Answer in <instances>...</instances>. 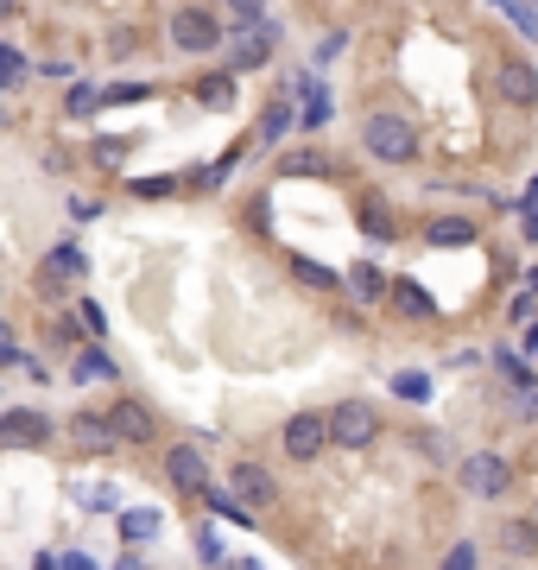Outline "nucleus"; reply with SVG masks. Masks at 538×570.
<instances>
[{
	"mask_svg": "<svg viewBox=\"0 0 538 570\" xmlns=\"http://www.w3.org/2000/svg\"><path fill=\"white\" fill-rule=\"evenodd\" d=\"M361 140H367V153L386 158V165H406V158L418 153V133H411V121H399V114H367Z\"/></svg>",
	"mask_w": 538,
	"mask_h": 570,
	"instance_id": "obj_1",
	"label": "nucleus"
},
{
	"mask_svg": "<svg viewBox=\"0 0 538 570\" xmlns=\"http://www.w3.org/2000/svg\"><path fill=\"white\" fill-rule=\"evenodd\" d=\"M381 438V413L367 406V399H342L330 413V443L336 450H367V443Z\"/></svg>",
	"mask_w": 538,
	"mask_h": 570,
	"instance_id": "obj_2",
	"label": "nucleus"
},
{
	"mask_svg": "<svg viewBox=\"0 0 538 570\" xmlns=\"http://www.w3.org/2000/svg\"><path fill=\"white\" fill-rule=\"evenodd\" d=\"M172 45H178V52H216V45H222V20L204 13V7H178V13H172Z\"/></svg>",
	"mask_w": 538,
	"mask_h": 570,
	"instance_id": "obj_3",
	"label": "nucleus"
},
{
	"mask_svg": "<svg viewBox=\"0 0 538 570\" xmlns=\"http://www.w3.org/2000/svg\"><path fill=\"white\" fill-rule=\"evenodd\" d=\"M323 443H330V418L298 413L292 425H285V457H292V463H310V457H323Z\"/></svg>",
	"mask_w": 538,
	"mask_h": 570,
	"instance_id": "obj_4",
	"label": "nucleus"
},
{
	"mask_svg": "<svg viewBox=\"0 0 538 570\" xmlns=\"http://www.w3.org/2000/svg\"><path fill=\"white\" fill-rule=\"evenodd\" d=\"M494 89H501V102L532 108V102H538V77H532V64H526V57H507V64L494 70Z\"/></svg>",
	"mask_w": 538,
	"mask_h": 570,
	"instance_id": "obj_5",
	"label": "nucleus"
},
{
	"mask_svg": "<svg viewBox=\"0 0 538 570\" xmlns=\"http://www.w3.org/2000/svg\"><path fill=\"white\" fill-rule=\"evenodd\" d=\"M507 482H513V469L501 457H487V450L462 463V489H475V494H507Z\"/></svg>",
	"mask_w": 538,
	"mask_h": 570,
	"instance_id": "obj_6",
	"label": "nucleus"
},
{
	"mask_svg": "<svg viewBox=\"0 0 538 570\" xmlns=\"http://www.w3.org/2000/svg\"><path fill=\"white\" fill-rule=\"evenodd\" d=\"M229 494L241 501V507H266V501H273V475H266L260 463H234L229 469Z\"/></svg>",
	"mask_w": 538,
	"mask_h": 570,
	"instance_id": "obj_7",
	"label": "nucleus"
},
{
	"mask_svg": "<svg viewBox=\"0 0 538 570\" xmlns=\"http://www.w3.org/2000/svg\"><path fill=\"white\" fill-rule=\"evenodd\" d=\"M165 469H172V482H178L184 494H209V463H204V450L178 443V450L165 457Z\"/></svg>",
	"mask_w": 538,
	"mask_h": 570,
	"instance_id": "obj_8",
	"label": "nucleus"
},
{
	"mask_svg": "<svg viewBox=\"0 0 538 570\" xmlns=\"http://www.w3.org/2000/svg\"><path fill=\"white\" fill-rule=\"evenodd\" d=\"M108 431H114V438H128V443H146V438H153V413H146L140 399H114Z\"/></svg>",
	"mask_w": 538,
	"mask_h": 570,
	"instance_id": "obj_9",
	"label": "nucleus"
},
{
	"mask_svg": "<svg viewBox=\"0 0 538 570\" xmlns=\"http://www.w3.org/2000/svg\"><path fill=\"white\" fill-rule=\"evenodd\" d=\"M45 438H52V425H45L39 413H7L0 418V443H26L32 450V443H45Z\"/></svg>",
	"mask_w": 538,
	"mask_h": 570,
	"instance_id": "obj_10",
	"label": "nucleus"
},
{
	"mask_svg": "<svg viewBox=\"0 0 538 570\" xmlns=\"http://www.w3.org/2000/svg\"><path fill=\"white\" fill-rule=\"evenodd\" d=\"M266 52H273V26H254V32H241V39H234L229 64H234V70H254V64H266Z\"/></svg>",
	"mask_w": 538,
	"mask_h": 570,
	"instance_id": "obj_11",
	"label": "nucleus"
},
{
	"mask_svg": "<svg viewBox=\"0 0 538 570\" xmlns=\"http://www.w3.org/2000/svg\"><path fill=\"white\" fill-rule=\"evenodd\" d=\"M425 241H431V248H469V241H475V222H462V216H437L431 229H425Z\"/></svg>",
	"mask_w": 538,
	"mask_h": 570,
	"instance_id": "obj_12",
	"label": "nucleus"
},
{
	"mask_svg": "<svg viewBox=\"0 0 538 570\" xmlns=\"http://www.w3.org/2000/svg\"><path fill=\"white\" fill-rule=\"evenodd\" d=\"M77 273H83V248L77 241H57L45 254V279H77Z\"/></svg>",
	"mask_w": 538,
	"mask_h": 570,
	"instance_id": "obj_13",
	"label": "nucleus"
},
{
	"mask_svg": "<svg viewBox=\"0 0 538 570\" xmlns=\"http://www.w3.org/2000/svg\"><path fill=\"white\" fill-rule=\"evenodd\" d=\"M349 292H355L361 305H381V292H386V279H381V266H367V260H361L355 273H349Z\"/></svg>",
	"mask_w": 538,
	"mask_h": 570,
	"instance_id": "obj_14",
	"label": "nucleus"
},
{
	"mask_svg": "<svg viewBox=\"0 0 538 570\" xmlns=\"http://www.w3.org/2000/svg\"><path fill=\"white\" fill-rule=\"evenodd\" d=\"M70 438L89 443V450H108V443H114V431H108L102 418H77V425H70Z\"/></svg>",
	"mask_w": 538,
	"mask_h": 570,
	"instance_id": "obj_15",
	"label": "nucleus"
},
{
	"mask_svg": "<svg viewBox=\"0 0 538 570\" xmlns=\"http://www.w3.org/2000/svg\"><path fill=\"white\" fill-rule=\"evenodd\" d=\"M393 298H399V311H406V317H425V311H431L425 285H411V279H399V285H393Z\"/></svg>",
	"mask_w": 538,
	"mask_h": 570,
	"instance_id": "obj_16",
	"label": "nucleus"
},
{
	"mask_svg": "<svg viewBox=\"0 0 538 570\" xmlns=\"http://www.w3.org/2000/svg\"><path fill=\"white\" fill-rule=\"evenodd\" d=\"M197 96H204V108H229L234 102V77H204L197 83Z\"/></svg>",
	"mask_w": 538,
	"mask_h": 570,
	"instance_id": "obj_17",
	"label": "nucleus"
},
{
	"mask_svg": "<svg viewBox=\"0 0 538 570\" xmlns=\"http://www.w3.org/2000/svg\"><path fill=\"white\" fill-rule=\"evenodd\" d=\"M158 514H121V539H153Z\"/></svg>",
	"mask_w": 538,
	"mask_h": 570,
	"instance_id": "obj_18",
	"label": "nucleus"
},
{
	"mask_svg": "<svg viewBox=\"0 0 538 570\" xmlns=\"http://www.w3.org/2000/svg\"><path fill=\"white\" fill-rule=\"evenodd\" d=\"M298 279L317 285V292H336V273L330 266H317V260H298Z\"/></svg>",
	"mask_w": 538,
	"mask_h": 570,
	"instance_id": "obj_19",
	"label": "nucleus"
},
{
	"mask_svg": "<svg viewBox=\"0 0 538 570\" xmlns=\"http://www.w3.org/2000/svg\"><path fill=\"white\" fill-rule=\"evenodd\" d=\"M26 77V57L13 52V45H0V89H7V83H20Z\"/></svg>",
	"mask_w": 538,
	"mask_h": 570,
	"instance_id": "obj_20",
	"label": "nucleus"
},
{
	"mask_svg": "<svg viewBox=\"0 0 538 570\" xmlns=\"http://www.w3.org/2000/svg\"><path fill=\"white\" fill-rule=\"evenodd\" d=\"M285 128H292V108H279V102H273V108H266V121H260V133H266V140H279Z\"/></svg>",
	"mask_w": 538,
	"mask_h": 570,
	"instance_id": "obj_21",
	"label": "nucleus"
},
{
	"mask_svg": "<svg viewBox=\"0 0 538 570\" xmlns=\"http://www.w3.org/2000/svg\"><path fill=\"white\" fill-rule=\"evenodd\" d=\"M64 108H70V114H89V108H102V96H96V89H70V96H64Z\"/></svg>",
	"mask_w": 538,
	"mask_h": 570,
	"instance_id": "obj_22",
	"label": "nucleus"
},
{
	"mask_svg": "<svg viewBox=\"0 0 538 570\" xmlns=\"http://www.w3.org/2000/svg\"><path fill=\"white\" fill-rule=\"evenodd\" d=\"M507 545H513V551H532V545H538V533L526 526V519H513V526H507Z\"/></svg>",
	"mask_w": 538,
	"mask_h": 570,
	"instance_id": "obj_23",
	"label": "nucleus"
},
{
	"mask_svg": "<svg viewBox=\"0 0 538 570\" xmlns=\"http://www.w3.org/2000/svg\"><path fill=\"white\" fill-rule=\"evenodd\" d=\"M393 387L406 393V399H425V393H431V381H425V374H399V381H393Z\"/></svg>",
	"mask_w": 538,
	"mask_h": 570,
	"instance_id": "obj_24",
	"label": "nucleus"
},
{
	"mask_svg": "<svg viewBox=\"0 0 538 570\" xmlns=\"http://www.w3.org/2000/svg\"><path fill=\"white\" fill-rule=\"evenodd\" d=\"M108 374V355H83L77 362V381H102Z\"/></svg>",
	"mask_w": 538,
	"mask_h": 570,
	"instance_id": "obj_25",
	"label": "nucleus"
},
{
	"mask_svg": "<svg viewBox=\"0 0 538 570\" xmlns=\"http://www.w3.org/2000/svg\"><path fill=\"white\" fill-rule=\"evenodd\" d=\"M507 20H513L519 32H538V7H507Z\"/></svg>",
	"mask_w": 538,
	"mask_h": 570,
	"instance_id": "obj_26",
	"label": "nucleus"
},
{
	"mask_svg": "<svg viewBox=\"0 0 538 570\" xmlns=\"http://www.w3.org/2000/svg\"><path fill=\"white\" fill-rule=\"evenodd\" d=\"M443 570H475V545H457V551L443 558Z\"/></svg>",
	"mask_w": 538,
	"mask_h": 570,
	"instance_id": "obj_27",
	"label": "nucleus"
},
{
	"mask_svg": "<svg viewBox=\"0 0 538 570\" xmlns=\"http://www.w3.org/2000/svg\"><path fill=\"white\" fill-rule=\"evenodd\" d=\"M0 362H20V342H13V330L0 324Z\"/></svg>",
	"mask_w": 538,
	"mask_h": 570,
	"instance_id": "obj_28",
	"label": "nucleus"
},
{
	"mask_svg": "<svg viewBox=\"0 0 538 570\" xmlns=\"http://www.w3.org/2000/svg\"><path fill=\"white\" fill-rule=\"evenodd\" d=\"M64 570H96V564H89V558H77V551H70V558H64Z\"/></svg>",
	"mask_w": 538,
	"mask_h": 570,
	"instance_id": "obj_29",
	"label": "nucleus"
},
{
	"mask_svg": "<svg viewBox=\"0 0 538 570\" xmlns=\"http://www.w3.org/2000/svg\"><path fill=\"white\" fill-rule=\"evenodd\" d=\"M526 216H538V178H532V190H526Z\"/></svg>",
	"mask_w": 538,
	"mask_h": 570,
	"instance_id": "obj_30",
	"label": "nucleus"
},
{
	"mask_svg": "<svg viewBox=\"0 0 538 570\" xmlns=\"http://www.w3.org/2000/svg\"><path fill=\"white\" fill-rule=\"evenodd\" d=\"M526 349H532V362H538V330H532V337H526Z\"/></svg>",
	"mask_w": 538,
	"mask_h": 570,
	"instance_id": "obj_31",
	"label": "nucleus"
},
{
	"mask_svg": "<svg viewBox=\"0 0 538 570\" xmlns=\"http://www.w3.org/2000/svg\"><path fill=\"white\" fill-rule=\"evenodd\" d=\"M121 570H140V564H133V558H128V564H121Z\"/></svg>",
	"mask_w": 538,
	"mask_h": 570,
	"instance_id": "obj_32",
	"label": "nucleus"
},
{
	"mask_svg": "<svg viewBox=\"0 0 538 570\" xmlns=\"http://www.w3.org/2000/svg\"><path fill=\"white\" fill-rule=\"evenodd\" d=\"M532 292H538V266H532Z\"/></svg>",
	"mask_w": 538,
	"mask_h": 570,
	"instance_id": "obj_33",
	"label": "nucleus"
},
{
	"mask_svg": "<svg viewBox=\"0 0 538 570\" xmlns=\"http://www.w3.org/2000/svg\"><path fill=\"white\" fill-rule=\"evenodd\" d=\"M248 570H254V564H248Z\"/></svg>",
	"mask_w": 538,
	"mask_h": 570,
	"instance_id": "obj_34",
	"label": "nucleus"
}]
</instances>
